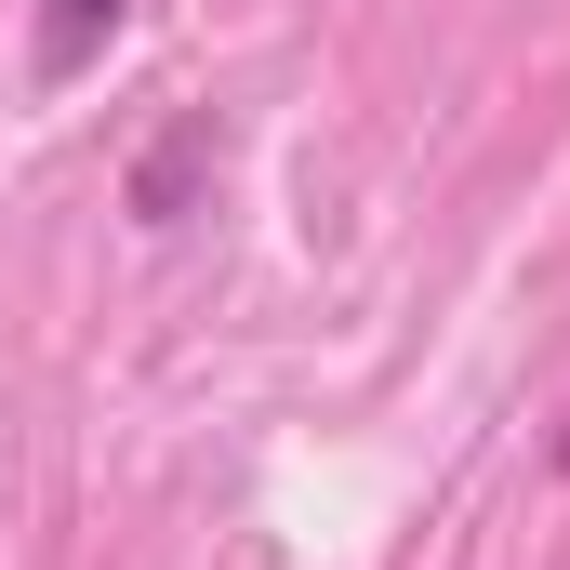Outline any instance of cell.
<instances>
[{
    "label": "cell",
    "mask_w": 570,
    "mask_h": 570,
    "mask_svg": "<svg viewBox=\"0 0 570 570\" xmlns=\"http://www.w3.org/2000/svg\"><path fill=\"white\" fill-rule=\"evenodd\" d=\"M226 159V134L213 120H173V134L134 159V226H186V199H199V173Z\"/></svg>",
    "instance_id": "6da1fadb"
},
{
    "label": "cell",
    "mask_w": 570,
    "mask_h": 570,
    "mask_svg": "<svg viewBox=\"0 0 570 570\" xmlns=\"http://www.w3.org/2000/svg\"><path fill=\"white\" fill-rule=\"evenodd\" d=\"M107 27H120V0H40V80H80L107 53Z\"/></svg>",
    "instance_id": "7a4b0ae2"
}]
</instances>
